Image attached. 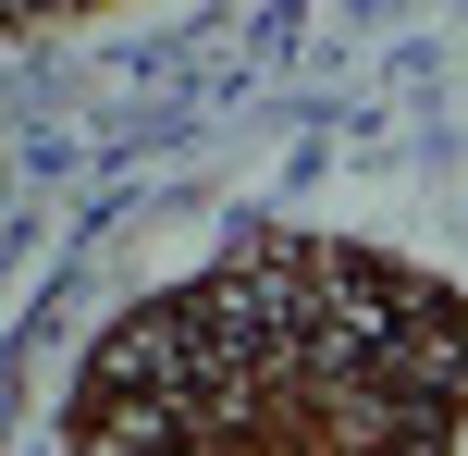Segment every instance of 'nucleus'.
Segmentation results:
<instances>
[{
	"label": "nucleus",
	"instance_id": "f257e3e1",
	"mask_svg": "<svg viewBox=\"0 0 468 456\" xmlns=\"http://www.w3.org/2000/svg\"><path fill=\"white\" fill-rule=\"evenodd\" d=\"M468 296L370 247L247 235L87 358L74 456H456Z\"/></svg>",
	"mask_w": 468,
	"mask_h": 456
}]
</instances>
